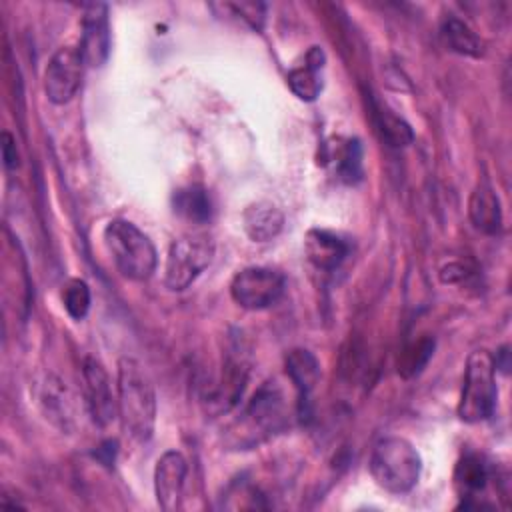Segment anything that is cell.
I'll list each match as a JSON object with an SVG mask.
<instances>
[{"label": "cell", "mask_w": 512, "mask_h": 512, "mask_svg": "<svg viewBox=\"0 0 512 512\" xmlns=\"http://www.w3.org/2000/svg\"><path fill=\"white\" fill-rule=\"evenodd\" d=\"M488 482V470L480 456L466 454L458 460L454 468V488L460 498H474L478 496Z\"/></svg>", "instance_id": "obj_21"}, {"label": "cell", "mask_w": 512, "mask_h": 512, "mask_svg": "<svg viewBox=\"0 0 512 512\" xmlns=\"http://www.w3.org/2000/svg\"><path fill=\"white\" fill-rule=\"evenodd\" d=\"M84 58L76 46L58 48L44 68V94L52 104H66L82 84Z\"/></svg>", "instance_id": "obj_7"}, {"label": "cell", "mask_w": 512, "mask_h": 512, "mask_svg": "<svg viewBox=\"0 0 512 512\" xmlns=\"http://www.w3.org/2000/svg\"><path fill=\"white\" fill-rule=\"evenodd\" d=\"M304 254L318 270H336L350 254V244L332 230L312 228L304 238Z\"/></svg>", "instance_id": "obj_14"}, {"label": "cell", "mask_w": 512, "mask_h": 512, "mask_svg": "<svg viewBox=\"0 0 512 512\" xmlns=\"http://www.w3.org/2000/svg\"><path fill=\"white\" fill-rule=\"evenodd\" d=\"M434 354V340L432 338H420L406 346L402 356L398 358V374L404 378L416 376Z\"/></svg>", "instance_id": "obj_23"}, {"label": "cell", "mask_w": 512, "mask_h": 512, "mask_svg": "<svg viewBox=\"0 0 512 512\" xmlns=\"http://www.w3.org/2000/svg\"><path fill=\"white\" fill-rule=\"evenodd\" d=\"M284 288L286 280L278 270L248 266L234 274L230 282V296L244 310H266L282 298Z\"/></svg>", "instance_id": "obj_6"}, {"label": "cell", "mask_w": 512, "mask_h": 512, "mask_svg": "<svg viewBox=\"0 0 512 512\" xmlns=\"http://www.w3.org/2000/svg\"><path fill=\"white\" fill-rule=\"evenodd\" d=\"M108 254L118 272L128 280H148L158 266V254L152 240L130 220L114 218L102 232Z\"/></svg>", "instance_id": "obj_3"}, {"label": "cell", "mask_w": 512, "mask_h": 512, "mask_svg": "<svg viewBox=\"0 0 512 512\" xmlns=\"http://www.w3.org/2000/svg\"><path fill=\"white\" fill-rule=\"evenodd\" d=\"M62 304L70 318L82 320L90 310V286L82 278H70L62 288Z\"/></svg>", "instance_id": "obj_24"}, {"label": "cell", "mask_w": 512, "mask_h": 512, "mask_svg": "<svg viewBox=\"0 0 512 512\" xmlns=\"http://www.w3.org/2000/svg\"><path fill=\"white\" fill-rule=\"evenodd\" d=\"M214 6L222 8L224 12H230V16H236L238 20L248 24L252 30H262L264 26L266 6L262 2H224Z\"/></svg>", "instance_id": "obj_26"}, {"label": "cell", "mask_w": 512, "mask_h": 512, "mask_svg": "<svg viewBox=\"0 0 512 512\" xmlns=\"http://www.w3.org/2000/svg\"><path fill=\"white\" fill-rule=\"evenodd\" d=\"M242 416V426H246L252 434L266 436L278 432L288 418L286 396L278 382H264L248 402Z\"/></svg>", "instance_id": "obj_9"}, {"label": "cell", "mask_w": 512, "mask_h": 512, "mask_svg": "<svg viewBox=\"0 0 512 512\" xmlns=\"http://www.w3.org/2000/svg\"><path fill=\"white\" fill-rule=\"evenodd\" d=\"M172 206L180 218H184L192 224H206L212 216L210 196L198 184L178 188L172 196Z\"/></svg>", "instance_id": "obj_20"}, {"label": "cell", "mask_w": 512, "mask_h": 512, "mask_svg": "<svg viewBox=\"0 0 512 512\" xmlns=\"http://www.w3.org/2000/svg\"><path fill=\"white\" fill-rule=\"evenodd\" d=\"M374 120H376V128L380 130L382 138L394 146V148H402L412 144L414 140V132L410 128V124L406 120H402L400 116H396L394 112H390L388 108L382 106H374Z\"/></svg>", "instance_id": "obj_22"}, {"label": "cell", "mask_w": 512, "mask_h": 512, "mask_svg": "<svg viewBox=\"0 0 512 512\" xmlns=\"http://www.w3.org/2000/svg\"><path fill=\"white\" fill-rule=\"evenodd\" d=\"M0 146H2L4 166L8 170H16V166L20 162V156H18V150H16V140H14V136L8 130L2 132V144Z\"/></svg>", "instance_id": "obj_27"}, {"label": "cell", "mask_w": 512, "mask_h": 512, "mask_svg": "<svg viewBox=\"0 0 512 512\" xmlns=\"http://www.w3.org/2000/svg\"><path fill=\"white\" fill-rule=\"evenodd\" d=\"M38 404L46 420H50L56 428H60L62 432H70L74 428V420H76L74 396L68 390L66 382H62L58 376L54 374L44 376L38 390Z\"/></svg>", "instance_id": "obj_13"}, {"label": "cell", "mask_w": 512, "mask_h": 512, "mask_svg": "<svg viewBox=\"0 0 512 512\" xmlns=\"http://www.w3.org/2000/svg\"><path fill=\"white\" fill-rule=\"evenodd\" d=\"M468 216L472 226L488 236L502 230V208L500 198L488 182H478L468 198Z\"/></svg>", "instance_id": "obj_16"}, {"label": "cell", "mask_w": 512, "mask_h": 512, "mask_svg": "<svg viewBox=\"0 0 512 512\" xmlns=\"http://www.w3.org/2000/svg\"><path fill=\"white\" fill-rule=\"evenodd\" d=\"M84 64L98 68L110 54V22L106 4H88L82 16V38L78 46Z\"/></svg>", "instance_id": "obj_11"}, {"label": "cell", "mask_w": 512, "mask_h": 512, "mask_svg": "<svg viewBox=\"0 0 512 512\" xmlns=\"http://www.w3.org/2000/svg\"><path fill=\"white\" fill-rule=\"evenodd\" d=\"M82 394L92 422L106 428L118 416V400L112 392V382L100 360L88 356L82 362Z\"/></svg>", "instance_id": "obj_8"}, {"label": "cell", "mask_w": 512, "mask_h": 512, "mask_svg": "<svg viewBox=\"0 0 512 512\" xmlns=\"http://www.w3.org/2000/svg\"><path fill=\"white\" fill-rule=\"evenodd\" d=\"M468 268L462 264V262H450L446 266L440 268V280L444 284H456V282H462L466 276H468Z\"/></svg>", "instance_id": "obj_28"}, {"label": "cell", "mask_w": 512, "mask_h": 512, "mask_svg": "<svg viewBox=\"0 0 512 512\" xmlns=\"http://www.w3.org/2000/svg\"><path fill=\"white\" fill-rule=\"evenodd\" d=\"M324 62H326L324 50L320 46H312L304 58V64L288 72L286 82L294 92V96H298L304 102H312L320 96Z\"/></svg>", "instance_id": "obj_17"}, {"label": "cell", "mask_w": 512, "mask_h": 512, "mask_svg": "<svg viewBox=\"0 0 512 512\" xmlns=\"http://www.w3.org/2000/svg\"><path fill=\"white\" fill-rule=\"evenodd\" d=\"M188 474V462L178 450H166L154 468V494L162 510L174 512L180 506L184 484Z\"/></svg>", "instance_id": "obj_12"}, {"label": "cell", "mask_w": 512, "mask_h": 512, "mask_svg": "<svg viewBox=\"0 0 512 512\" xmlns=\"http://www.w3.org/2000/svg\"><path fill=\"white\" fill-rule=\"evenodd\" d=\"M496 364L494 356L480 348L466 360L462 392L458 400V416L468 424L482 422L492 416L496 408Z\"/></svg>", "instance_id": "obj_4"}, {"label": "cell", "mask_w": 512, "mask_h": 512, "mask_svg": "<svg viewBox=\"0 0 512 512\" xmlns=\"http://www.w3.org/2000/svg\"><path fill=\"white\" fill-rule=\"evenodd\" d=\"M248 380V366L240 356H228L220 368V374L202 392V404L208 412L220 414L232 410L242 398Z\"/></svg>", "instance_id": "obj_10"}, {"label": "cell", "mask_w": 512, "mask_h": 512, "mask_svg": "<svg viewBox=\"0 0 512 512\" xmlns=\"http://www.w3.org/2000/svg\"><path fill=\"white\" fill-rule=\"evenodd\" d=\"M338 178L354 184L362 178V146L358 140H346L336 154Z\"/></svg>", "instance_id": "obj_25"}, {"label": "cell", "mask_w": 512, "mask_h": 512, "mask_svg": "<svg viewBox=\"0 0 512 512\" xmlns=\"http://www.w3.org/2000/svg\"><path fill=\"white\" fill-rule=\"evenodd\" d=\"M214 242L204 234L176 238L166 254L164 284L172 292L186 290L212 262Z\"/></svg>", "instance_id": "obj_5"}, {"label": "cell", "mask_w": 512, "mask_h": 512, "mask_svg": "<svg viewBox=\"0 0 512 512\" xmlns=\"http://www.w3.org/2000/svg\"><path fill=\"white\" fill-rule=\"evenodd\" d=\"M116 394L122 430L136 442L150 440L156 424V392L150 376L134 358L118 360Z\"/></svg>", "instance_id": "obj_1"}, {"label": "cell", "mask_w": 512, "mask_h": 512, "mask_svg": "<svg viewBox=\"0 0 512 512\" xmlns=\"http://www.w3.org/2000/svg\"><path fill=\"white\" fill-rule=\"evenodd\" d=\"M368 470L382 490L390 494H406L418 484L422 458L406 438L386 436L374 444Z\"/></svg>", "instance_id": "obj_2"}, {"label": "cell", "mask_w": 512, "mask_h": 512, "mask_svg": "<svg viewBox=\"0 0 512 512\" xmlns=\"http://www.w3.org/2000/svg\"><path fill=\"white\" fill-rule=\"evenodd\" d=\"M286 374L298 394V412L304 416L310 402V394L320 382V362L306 348H294L286 354Z\"/></svg>", "instance_id": "obj_15"}, {"label": "cell", "mask_w": 512, "mask_h": 512, "mask_svg": "<svg viewBox=\"0 0 512 512\" xmlns=\"http://www.w3.org/2000/svg\"><path fill=\"white\" fill-rule=\"evenodd\" d=\"M242 228L252 242H268L282 232L284 214L276 204L260 200L242 212Z\"/></svg>", "instance_id": "obj_18"}, {"label": "cell", "mask_w": 512, "mask_h": 512, "mask_svg": "<svg viewBox=\"0 0 512 512\" xmlns=\"http://www.w3.org/2000/svg\"><path fill=\"white\" fill-rule=\"evenodd\" d=\"M440 38L444 46L456 54L478 58L484 54V42L480 36L460 18L448 14L440 22Z\"/></svg>", "instance_id": "obj_19"}]
</instances>
